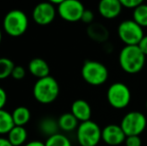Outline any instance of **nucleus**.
Returning <instances> with one entry per match:
<instances>
[{
  "label": "nucleus",
  "instance_id": "f257e3e1",
  "mask_svg": "<svg viewBox=\"0 0 147 146\" xmlns=\"http://www.w3.org/2000/svg\"><path fill=\"white\" fill-rule=\"evenodd\" d=\"M121 69L127 74H137L144 68L146 56L138 46H124L118 55Z\"/></svg>",
  "mask_w": 147,
  "mask_h": 146
},
{
  "label": "nucleus",
  "instance_id": "f03ea898",
  "mask_svg": "<svg viewBox=\"0 0 147 146\" xmlns=\"http://www.w3.org/2000/svg\"><path fill=\"white\" fill-rule=\"evenodd\" d=\"M33 97L41 104H50L57 99L60 92L59 84L52 76L37 79L33 86Z\"/></svg>",
  "mask_w": 147,
  "mask_h": 146
},
{
  "label": "nucleus",
  "instance_id": "7ed1b4c3",
  "mask_svg": "<svg viewBox=\"0 0 147 146\" xmlns=\"http://www.w3.org/2000/svg\"><path fill=\"white\" fill-rule=\"evenodd\" d=\"M83 80L91 86L103 85L108 80L109 71L106 65L96 60H86L81 67Z\"/></svg>",
  "mask_w": 147,
  "mask_h": 146
},
{
  "label": "nucleus",
  "instance_id": "20e7f679",
  "mask_svg": "<svg viewBox=\"0 0 147 146\" xmlns=\"http://www.w3.org/2000/svg\"><path fill=\"white\" fill-rule=\"evenodd\" d=\"M131 90L123 82H114L106 91L107 102L114 109L121 110L126 108L131 102Z\"/></svg>",
  "mask_w": 147,
  "mask_h": 146
},
{
  "label": "nucleus",
  "instance_id": "39448f33",
  "mask_svg": "<svg viewBox=\"0 0 147 146\" xmlns=\"http://www.w3.org/2000/svg\"><path fill=\"white\" fill-rule=\"evenodd\" d=\"M117 35L125 46H138L144 36L143 28L133 19H126L119 23Z\"/></svg>",
  "mask_w": 147,
  "mask_h": 146
},
{
  "label": "nucleus",
  "instance_id": "423d86ee",
  "mask_svg": "<svg viewBox=\"0 0 147 146\" xmlns=\"http://www.w3.org/2000/svg\"><path fill=\"white\" fill-rule=\"evenodd\" d=\"M76 139L80 146H98L102 140V129L93 120L81 122L76 130Z\"/></svg>",
  "mask_w": 147,
  "mask_h": 146
},
{
  "label": "nucleus",
  "instance_id": "0eeeda50",
  "mask_svg": "<svg viewBox=\"0 0 147 146\" xmlns=\"http://www.w3.org/2000/svg\"><path fill=\"white\" fill-rule=\"evenodd\" d=\"M27 28L28 17L22 10H11L4 16L3 29L9 36L19 37L23 35Z\"/></svg>",
  "mask_w": 147,
  "mask_h": 146
},
{
  "label": "nucleus",
  "instance_id": "6e6552de",
  "mask_svg": "<svg viewBox=\"0 0 147 146\" xmlns=\"http://www.w3.org/2000/svg\"><path fill=\"white\" fill-rule=\"evenodd\" d=\"M122 130L127 136H139L146 129L147 118L145 114L140 111H130L126 113L120 122Z\"/></svg>",
  "mask_w": 147,
  "mask_h": 146
},
{
  "label": "nucleus",
  "instance_id": "1a4fd4ad",
  "mask_svg": "<svg viewBox=\"0 0 147 146\" xmlns=\"http://www.w3.org/2000/svg\"><path fill=\"white\" fill-rule=\"evenodd\" d=\"M84 11L85 7L78 0H63V2L57 7V13L67 22L81 21Z\"/></svg>",
  "mask_w": 147,
  "mask_h": 146
},
{
  "label": "nucleus",
  "instance_id": "9d476101",
  "mask_svg": "<svg viewBox=\"0 0 147 146\" xmlns=\"http://www.w3.org/2000/svg\"><path fill=\"white\" fill-rule=\"evenodd\" d=\"M57 7L51 2H41L37 4L32 11V18L36 24L46 26L52 23L56 17Z\"/></svg>",
  "mask_w": 147,
  "mask_h": 146
},
{
  "label": "nucleus",
  "instance_id": "9b49d317",
  "mask_svg": "<svg viewBox=\"0 0 147 146\" xmlns=\"http://www.w3.org/2000/svg\"><path fill=\"white\" fill-rule=\"evenodd\" d=\"M126 135L118 124H108L102 128V141L108 146H119L124 143Z\"/></svg>",
  "mask_w": 147,
  "mask_h": 146
},
{
  "label": "nucleus",
  "instance_id": "f8f14e48",
  "mask_svg": "<svg viewBox=\"0 0 147 146\" xmlns=\"http://www.w3.org/2000/svg\"><path fill=\"white\" fill-rule=\"evenodd\" d=\"M123 6L120 0H101L98 3V12L104 19H115L121 14Z\"/></svg>",
  "mask_w": 147,
  "mask_h": 146
},
{
  "label": "nucleus",
  "instance_id": "ddd939ff",
  "mask_svg": "<svg viewBox=\"0 0 147 146\" xmlns=\"http://www.w3.org/2000/svg\"><path fill=\"white\" fill-rule=\"evenodd\" d=\"M70 112L75 116V118L80 123L91 120V116H92V108L90 104L84 99H77L72 102Z\"/></svg>",
  "mask_w": 147,
  "mask_h": 146
},
{
  "label": "nucleus",
  "instance_id": "4468645a",
  "mask_svg": "<svg viewBox=\"0 0 147 146\" xmlns=\"http://www.w3.org/2000/svg\"><path fill=\"white\" fill-rule=\"evenodd\" d=\"M86 33L91 40L97 43H106L109 39V30L105 25L99 22H93L87 26Z\"/></svg>",
  "mask_w": 147,
  "mask_h": 146
},
{
  "label": "nucleus",
  "instance_id": "2eb2a0df",
  "mask_svg": "<svg viewBox=\"0 0 147 146\" xmlns=\"http://www.w3.org/2000/svg\"><path fill=\"white\" fill-rule=\"evenodd\" d=\"M28 70L32 74L33 76L37 78V79H41V78L47 77L50 75V67H49L48 63L42 58H33L31 59L28 63Z\"/></svg>",
  "mask_w": 147,
  "mask_h": 146
},
{
  "label": "nucleus",
  "instance_id": "dca6fc26",
  "mask_svg": "<svg viewBox=\"0 0 147 146\" xmlns=\"http://www.w3.org/2000/svg\"><path fill=\"white\" fill-rule=\"evenodd\" d=\"M58 120L59 129L64 132H72L74 130H77L79 126V121L75 118L71 112H65L60 115Z\"/></svg>",
  "mask_w": 147,
  "mask_h": 146
},
{
  "label": "nucleus",
  "instance_id": "f3484780",
  "mask_svg": "<svg viewBox=\"0 0 147 146\" xmlns=\"http://www.w3.org/2000/svg\"><path fill=\"white\" fill-rule=\"evenodd\" d=\"M7 139L12 146L25 145L27 139V130L23 126H14L7 134Z\"/></svg>",
  "mask_w": 147,
  "mask_h": 146
},
{
  "label": "nucleus",
  "instance_id": "a211bd4d",
  "mask_svg": "<svg viewBox=\"0 0 147 146\" xmlns=\"http://www.w3.org/2000/svg\"><path fill=\"white\" fill-rule=\"evenodd\" d=\"M39 129L44 135H46L47 138L50 136L59 133V125L58 120L52 118V117H45L39 123Z\"/></svg>",
  "mask_w": 147,
  "mask_h": 146
},
{
  "label": "nucleus",
  "instance_id": "6ab92c4d",
  "mask_svg": "<svg viewBox=\"0 0 147 146\" xmlns=\"http://www.w3.org/2000/svg\"><path fill=\"white\" fill-rule=\"evenodd\" d=\"M12 118L15 126H23L29 122L31 118V112L25 106H18L12 111Z\"/></svg>",
  "mask_w": 147,
  "mask_h": 146
},
{
  "label": "nucleus",
  "instance_id": "aec40b11",
  "mask_svg": "<svg viewBox=\"0 0 147 146\" xmlns=\"http://www.w3.org/2000/svg\"><path fill=\"white\" fill-rule=\"evenodd\" d=\"M14 126L11 113L4 109L0 110V135L8 134Z\"/></svg>",
  "mask_w": 147,
  "mask_h": 146
},
{
  "label": "nucleus",
  "instance_id": "412c9836",
  "mask_svg": "<svg viewBox=\"0 0 147 146\" xmlns=\"http://www.w3.org/2000/svg\"><path fill=\"white\" fill-rule=\"evenodd\" d=\"M133 18L132 19L140 25L142 28L147 27V4L142 3L140 6L133 10Z\"/></svg>",
  "mask_w": 147,
  "mask_h": 146
},
{
  "label": "nucleus",
  "instance_id": "4be33fe9",
  "mask_svg": "<svg viewBox=\"0 0 147 146\" xmlns=\"http://www.w3.org/2000/svg\"><path fill=\"white\" fill-rule=\"evenodd\" d=\"M15 64L9 58L6 57H0V80L6 79L11 76Z\"/></svg>",
  "mask_w": 147,
  "mask_h": 146
},
{
  "label": "nucleus",
  "instance_id": "5701e85b",
  "mask_svg": "<svg viewBox=\"0 0 147 146\" xmlns=\"http://www.w3.org/2000/svg\"><path fill=\"white\" fill-rule=\"evenodd\" d=\"M45 146H72V143L67 136L61 133H57L46 139Z\"/></svg>",
  "mask_w": 147,
  "mask_h": 146
},
{
  "label": "nucleus",
  "instance_id": "b1692460",
  "mask_svg": "<svg viewBox=\"0 0 147 146\" xmlns=\"http://www.w3.org/2000/svg\"><path fill=\"white\" fill-rule=\"evenodd\" d=\"M26 75V70L24 67L20 66V65H15L13 71H12L11 77L14 78L15 80H21L25 77Z\"/></svg>",
  "mask_w": 147,
  "mask_h": 146
},
{
  "label": "nucleus",
  "instance_id": "393cba45",
  "mask_svg": "<svg viewBox=\"0 0 147 146\" xmlns=\"http://www.w3.org/2000/svg\"><path fill=\"white\" fill-rule=\"evenodd\" d=\"M120 2H121L123 8L133 9V10L143 3L141 0H120Z\"/></svg>",
  "mask_w": 147,
  "mask_h": 146
},
{
  "label": "nucleus",
  "instance_id": "a878e982",
  "mask_svg": "<svg viewBox=\"0 0 147 146\" xmlns=\"http://www.w3.org/2000/svg\"><path fill=\"white\" fill-rule=\"evenodd\" d=\"M124 144L125 146H142V140L140 136H127Z\"/></svg>",
  "mask_w": 147,
  "mask_h": 146
},
{
  "label": "nucleus",
  "instance_id": "bb28decb",
  "mask_svg": "<svg viewBox=\"0 0 147 146\" xmlns=\"http://www.w3.org/2000/svg\"><path fill=\"white\" fill-rule=\"evenodd\" d=\"M81 21L83 22V23L90 25V24L93 23V21H94V13H93L91 10L85 9V11L83 12V15H82V17H81Z\"/></svg>",
  "mask_w": 147,
  "mask_h": 146
},
{
  "label": "nucleus",
  "instance_id": "cd10ccee",
  "mask_svg": "<svg viewBox=\"0 0 147 146\" xmlns=\"http://www.w3.org/2000/svg\"><path fill=\"white\" fill-rule=\"evenodd\" d=\"M7 102V93L2 87H0V110L3 109Z\"/></svg>",
  "mask_w": 147,
  "mask_h": 146
},
{
  "label": "nucleus",
  "instance_id": "c85d7f7f",
  "mask_svg": "<svg viewBox=\"0 0 147 146\" xmlns=\"http://www.w3.org/2000/svg\"><path fill=\"white\" fill-rule=\"evenodd\" d=\"M138 47H139V49L142 51V53L147 57V35H145L142 38V40L140 41V43L138 44Z\"/></svg>",
  "mask_w": 147,
  "mask_h": 146
},
{
  "label": "nucleus",
  "instance_id": "c756f323",
  "mask_svg": "<svg viewBox=\"0 0 147 146\" xmlns=\"http://www.w3.org/2000/svg\"><path fill=\"white\" fill-rule=\"evenodd\" d=\"M23 146H45V142H42V141L39 140H33L30 141V142H27Z\"/></svg>",
  "mask_w": 147,
  "mask_h": 146
},
{
  "label": "nucleus",
  "instance_id": "7c9ffc66",
  "mask_svg": "<svg viewBox=\"0 0 147 146\" xmlns=\"http://www.w3.org/2000/svg\"><path fill=\"white\" fill-rule=\"evenodd\" d=\"M0 146H12V144L9 142V140L6 137L0 136Z\"/></svg>",
  "mask_w": 147,
  "mask_h": 146
},
{
  "label": "nucleus",
  "instance_id": "2f4dec72",
  "mask_svg": "<svg viewBox=\"0 0 147 146\" xmlns=\"http://www.w3.org/2000/svg\"><path fill=\"white\" fill-rule=\"evenodd\" d=\"M2 41V32H1V29H0V43Z\"/></svg>",
  "mask_w": 147,
  "mask_h": 146
},
{
  "label": "nucleus",
  "instance_id": "473e14b6",
  "mask_svg": "<svg viewBox=\"0 0 147 146\" xmlns=\"http://www.w3.org/2000/svg\"><path fill=\"white\" fill-rule=\"evenodd\" d=\"M145 107H146V110H147V100H146V103H145Z\"/></svg>",
  "mask_w": 147,
  "mask_h": 146
}]
</instances>
